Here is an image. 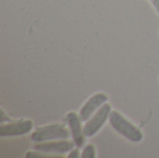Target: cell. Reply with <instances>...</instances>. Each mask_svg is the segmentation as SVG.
<instances>
[{"mask_svg":"<svg viewBox=\"0 0 159 158\" xmlns=\"http://www.w3.org/2000/svg\"><path fill=\"white\" fill-rule=\"evenodd\" d=\"M109 122L119 134L132 142H140L143 138V132L117 111L111 112Z\"/></svg>","mask_w":159,"mask_h":158,"instance_id":"cell-1","label":"cell"},{"mask_svg":"<svg viewBox=\"0 0 159 158\" xmlns=\"http://www.w3.org/2000/svg\"><path fill=\"white\" fill-rule=\"evenodd\" d=\"M71 135V131H69L64 126L55 124L44 127L33 132L31 135V139L35 142H44L48 141L66 140L69 139Z\"/></svg>","mask_w":159,"mask_h":158,"instance_id":"cell-2","label":"cell"},{"mask_svg":"<svg viewBox=\"0 0 159 158\" xmlns=\"http://www.w3.org/2000/svg\"><path fill=\"white\" fill-rule=\"evenodd\" d=\"M112 112V107L109 103H104L85 124L83 130L86 137H92L94 136L102 126L105 124L109 115Z\"/></svg>","mask_w":159,"mask_h":158,"instance_id":"cell-3","label":"cell"},{"mask_svg":"<svg viewBox=\"0 0 159 158\" xmlns=\"http://www.w3.org/2000/svg\"><path fill=\"white\" fill-rule=\"evenodd\" d=\"M75 142L68 140H59L57 142H37L34 145V149L39 152L48 153V154H58L63 155L71 152L75 147Z\"/></svg>","mask_w":159,"mask_h":158,"instance_id":"cell-4","label":"cell"},{"mask_svg":"<svg viewBox=\"0 0 159 158\" xmlns=\"http://www.w3.org/2000/svg\"><path fill=\"white\" fill-rule=\"evenodd\" d=\"M108 101V96L104 93H97L93 95L81 108L79 112V117L82 122H87L96 111H98L106 102Z\"/></svg>","mask_w":159,"mask_h":158,"instance_id":"cell-5","label":"cell"},{"mask_svg":"<svg viewBox=\"0 0 159 158\" xmlns=\"http://www.w3.org/2000/svg\"><path fill=\"white\" fill-rule=\"evenodd\" d=\"M66 122L68 124L69 129L72 134L73 142H75V145L77 148H80L85 143V134L84 130L81 126V120L79 117V115H76L74 112L69 113L66 115Z\"/></svg>","mask_w":159,"mask_h":158,"instance_id":"cell-6","label":"cell"},{"mask_svg":"<svg viewBox=\"0 0 159 158\" xmlns=\"http://www.w3.org/2000/svg\"><path fill=\"white\" fill-rule=\"evenodd\" d=\"M33 129V122L31 120H23L16 123H9L0 126L1 137H14L24 135Z\"/></svg>","mask_w":159,"mask_h":158,"instance_id":"cell-7","label":"cell"},{"mask_svg":"<svg viewBox=\"0 0 159 158\" xmlns=\"http://www.w3.org/2000/svg\"><path fill=\"white\" fill-rule=\"evenodd\" d=\"M82 158H95L96 154H95V147L92 144L87 145L83 152H82Z\"/></svg>","mask_w":159,"mask_h":158,"instance_id":"cell-8","label":"cell"},{"mask_svg":"<svg viewBox=\"0 0 159 158\" xmlns=\"http://www.w3.org/2000/svg\"><path fill=\"white\" fill-rule=\"evenodd\" d=\"M69 158H77L79 157V151L77 149H73L70 154L68 155Z\"/></svg>","mask_w":159,"mask_h":158,"instance_id":"cell-9","label":"cell"},{"mask_svg":"<svg viewBox=\"0 0 159 158\" xmlns=\"http://www.w3.org/2000/svg\"><path fill=\"white\" fill-rule=\"evenodd\" d=\"M151 2L153 3L154 7H156V9L157 10V12L159 13V0H151Z\"/></svg>","mask_w":159,"mask_h":158,"instance_id":"cell-10","label":"cell"}]
</instances>
